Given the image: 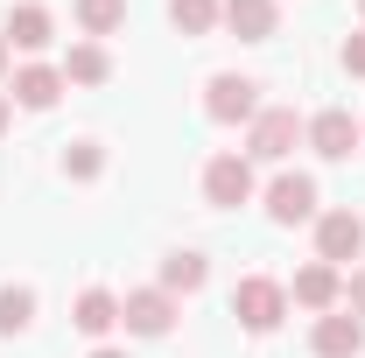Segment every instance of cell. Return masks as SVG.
<instances>
[{
  "mask_svg": "<svg viewBox=\"0 0 365 358\" xmlns=\"http://www.w3.org/2000/svg\"><path fill=\"white\" fill-rule=\"evenodd\" d=\"M232 316H239V330H253V337H267L274 323L288 316V288H281L274 274H246V281L232 288Z\"/></svg>",
  "mask_w": 365,
  "mask_h": 358,
  "instance_id": "6da1fadb",
  "label": "cell"
},
{
  "mask_svg": "<svg viewBox=\"0 0 365 358\" xmlns=\"http://www.w3.org/2000/svg\"><path fill=\"white\" fill-rule=\"evenodd\" d=\"M302 140V120L295 106H260V120L246 127V162H288Z\"/></svg>",
  "mask_w": 365,
  "mask_h": 358,
  "instance_id": "7a4b0ae2",
  "label": "cell"
},
{
  "mask_svg": "<svg viewBox=\"0 0 365 358\" xmlns=\"http://www.w3.org/2000/svg\"><path fill=\"white\" fill-rule=\"evenodd\" d=\"M204 113H211L218 127H239V120L253 127V120H260V85L239 78V71H218V78L204 85Z\"/></svg>",
  "mask_w": 365,
  "mask_h": 358,
  "instance_id": "3957f363",
  "label": "cell"
},
{
  "mask_svg": "<svg viewBox=\"0 0 365 358\" xmlns=\"http://www.w3.org/2000/svg\"><path fill=\"white\" fill-rule=\"evenodd\" d=\"M204 197H211L218 211L253 204V162H246V155H211V162H204Z\"/></svg>",
  "mask_w": 365,
  "mask_h": 358,
  "instance_id": "277c9868",
  "label": "cell"
},
{
  "mask_svg": "<svg viewBox=\"0 0 365 358\" xmlns=\"http://www.w3.org/2000/svg\"><path fill=\"white\" fill-rule=\"evenodd\" d=\"M359 253H365V218L359 211H317V260L344 267Z\"/></svg>",
  "mask_w": 365,
  "mask_h": 358,
  "instance_id": "5b68a950",
  "label": "cell"
},
{
  "mask_svg": "<svg viewBox=\"0 0 365 358\" xmlns=\"http://www.w3.org/2000/svg\"><path fill=\"white\" fill-rule=\"evenodd\" d=\"M120 323H127L134 337H169V330H176V295H169V288H134V295L120 302Z\"/></svg>",
  "mask_w": 365,
  "mask_h": 358,
  "instance_id": "8992f818",
  "label": "cell"
},
{
  "mask_svg": "<svg viewBox=\"0 0 365 358\" xmlns=\"http://www.w3.org/2000/svg\"><path fill=\"white\" fill-rule=\"evenodd\" d=\"M302 140L317 148L323 162H351V148L365 140V127L351 120V113H344V106H330V113H317V120L302 127Z\"/></svg>",
  "mask_w": 365,
  "mask_h": 358,
  "instance_id": "52a82bcc",
  "label": "cell"
},
{
  "mask_svg": "<svg viewBox=\"0 0 365 358\" xmlns=\"http://www.w3.org/2000/svg\"><path fill=\"white\" fill-rule=\"evenodd\" d=\"M288 302H302V310H317V316L344 310V274L330 267V260H309V267L295 274V288H288Z\"/></svg>",
  "mask_w": 365,
  "mask_h": 358,
  "instance_id": "ba28073f",
  "label": "cell"
},
{
  "mask_svg": "<svg viewBox=\"0 0 365 358\" xmlns=\"http://www.w3.org/2000/svg\"><path fill=\"white\" fill-rule=\"evenodd\" d=\"M309 352H317V358H359V352H365V323H359L351 310L317 316V330H309Z\"/></svg>",
  "mask_w": 365,
  "mask_h": 358,
  "instance_id": "9c48e42d",
  "label": "cell"
},
{
  "mask_svg": "<svg viewBox=\"0 0 365 358\" xmlns=\"http://www.w3.org/2000/svg\"><path fill=\"white\" fill-rule=\"evenodd\" d=\"M267 218L274 225H309L317 218V183L309 176H274L267 183Z\"/></svg>",
  "mask_w": 365,
  "mask_h": 358,
  "instance_id": "30bf717a",
  "label": "cell"
},
{
  "mask_svg": "<svg viewBox=\"0 0 365 358\" xmlns=\"http://www.w3.org/2000/svg\"><path fill=\"white\" fill-rule=\"evenodd\" d=\"M218 21H225L239 43H267L274 29H281V7H274V0H225Z\"/></svg>",
  "mask_w": 365,
  "mask_h": 358,
  "instance_id": "8fae6325",
  "label": "cell"
},
{
  "mask_svg": "<svg viewBox=\"0 0 365 358\" xmlns=\"http://www.w3.org/2000/svg\"><path fill=\"white\" fill-rule=\"evenodd\" d=\"M14 49H43L56 36V14H49L43 0H21V7H7V29H0Z\"/></svg>",
  "mask_w": 365,
  "mask_h": 358,
  "instance_id": "7c38bea8",
  "label": "cell"
},
{
  "mask_svg": "<svg viewBox=\"0 0 365 358\" xmlns=\"http://www.w3.org/2000/svg\"><path fill=\"white\" fill-rule=\"evenodd\" d=\"M56 91H63V71H49V63H21L14 71V106H29V113H49Z\"/></svg>",
  "mask_w": 365,
  "mask_h": 358,
  "instance_id": "4fadbf2b",
  "label": "cell"
},
{
  "mask_svg": "<svg viewBox=\"0 0 365 358\" xmlns=\"http://www.w3.org/2000/svg\"><path fill=\"white\" fill-rule=\"evenodd\" d=\"M71 323H78L85 337H106V330L120 323V295H113V288H85L78 310H71Z\"/></svg>",
  "mask_w": 365,
  "mask_h": 358,
  "instance_id": "5bb4252c",
  "label": "cell"
},
{
  "mask_svg": "<svg viewBox=\"0 0 365 358\" xmlns=\"http://www.w3.org/2000/svg\"><path fill=\"white\" fill-rule=\"evenodd\" d=\"M106 78H113L106 43H71V56H63V85H106Z\"/></svg>",
  "mask_w": 365,
  "mask_h": 358,
  "instance_id": "9a60e30c",
  "label": "cell"
},
{
  "mask_svg": "<svg viewBox=\"0 0 365 358\" xmlns=\"http://www.w3.org/2000/svg\"><path fill=\"white\" fill-rule=\"evenodd\" d=\"M204 281H211V267H204V253H190V246H176V253L162 260V288H169V295H197Z\"/></svg>",
  "mask_w": 365,
  "mask_h": 358,
  "instance_id": "2e32d148",
  "label": "cell"
},
{
  "mask_svg": "<svg viewBox=\"0 0 365 358\" xmlns=\"http://www.w3.org/2000/svg\"><path fill=\"white\" fill-rule=\"evenodd\" d=\"M218 14H225V0H169V21H176L182 36H211Z\"/></svg>",
  "mask_w": 365,
  "mask_h": 358,
  "instance_id": "e0dca14e",
  "label": "cell"
},
{
  "mask_svg": "<svg viewBox=\"0 0 365 358\" xmlns=\"http://www.w3.org/2000/svg\"><path fill=\"white\" fill-rule=\"evenodd\" d=\"M120 21H127V0H78V29H85L91 43H98V36H113Z\"/></svg>",
  "mask_w": 365,
  "mask_h": 358,
  "instance_id": "ac0fdd59",
  "label": "cell"
},
{
  "mask_svg": "<svg viewBox=\"0 0 365 358\" xmlns=\"http://www.w3.org/2000/svg\"><path fill=\"white\" fill-rule=\"evenodd\" d=\"M36 323V288H0V337H21Z\"/></svg>",
  "mask_w": 365,
  "mask_h": 358,
  "instance_id": "d6986e66",
  "label": "cell"
},
{
  "mask_svg": "<svg viewBox=\"0 0 365 358\" xmlns=\"http://www.w3.org/2000/svg\"><path fill=\"white\" fill-rule=\"evenodd\" d=\"M63 169H71L78 183H91L98 169H106V155H98V140H71V148H63Z\"/></svg>",
  "mask_w": 365,
  "mask_h": 358,
  "instance_id": "ffe728a7",
  "label": "cell"
},
{
  "mask_svg": "<svg viewBox=\"0 0 365 358\" xmlns=\"http://www.w3.org/2000/svg\"><path fill=\"white\" fill-rule=\"evenodd\" d=\"M344 71L365 78V29H359V36H344Z\"/></svg>",
  "mask_w": 365,
  "mask_h": 358,
  "instance_id": "44dd1931",
  "label": "cell"
},
{
  "mask_svg": "<svg viewBox=\"0 0 365 358\" xmlns=\"http://www.w3.org/2000/svg\"><path fill=\"white\" fill-rule=\"evenodd\" d=\"M344 310H351V316H359V323H365V267L351 274V281H344Z\"/></svg>",
  "mask_w": 365,
  "mask_h": 358,
  "instance_id": "7402d4cb",
  "label": "cell"
},
{
  "mask_svg": "<svg viewBox=\"0 0 365 358\" xmlns=\"http://www.w3.org/2000/svg\"><path fill=\"white\" fill-rule=\"evenodd\" d=\"M91 358H127V352H113V344H98V352H91Z\"/></svg>",
  "mask_w": 365,
  "mask_h": 358,
  "instance_id": "603a6c76",
  "label": "cell"
},
{
  "mask_svg": "<svg viewBox=\"0 0 365 358\" xmlns=\"http://www.w3.org/2000/svg\"><path fill=\"white\" fill-rule=\"evenodd\" d=\"M0 78H7V36H0Z\"/></svg>",
  "mask_w": 365,
  "mask_h": 358,
  "instance_id": "cb8c5ba5",
  "label": "cell"
},
{
  "mask_svg": "<svg viewBox=\"0 0 365 358\" xmlns=\"http://www.w3.org/2000/svg\"><path fill=\"white\" fill-rule=\"evenodd\" d=\"M0 134H7V98H0Z\"/></svg>",
  "mask_w": 365,
  "mask_h": 358,
  "instance_id": "d4e9b609",
  "label": "cell"
},
{
  "mask_svg": "<svg viewBox=\"0 0 365 358\" xmlns=\"http://www.w3.org/2000/svg\"><path fill=\"white\" fill-rule=\"evenodd\" d=\"M359 14H365V0H359Z\"/></svg>",
  "mask_w": 365,
  "mask_h": 358,
  "instance_id": "484cf974",
  "label": "cell"
}]
</instances>
